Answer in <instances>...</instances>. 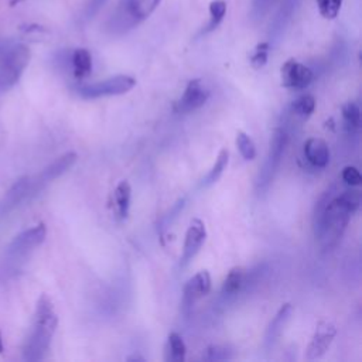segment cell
Listing matches in <instances>:
<instances>
[{"label":"cell","mask_w":362,"mask_h":362,"mask_svg":"<svg viewBox=\"0 0 362 362\" xmlns=\"http://www.w3.org/2000/svg\"><path fill=\"white\" fill-rule=\"evenodd\" d=\"M359 204L361 193L358 190H345L335 197L330 194L321 197L316 207L313 228L323 250H331L340 243Z\"/></svg>","instance_id":"6da1fadb"},{"label":"cell","mask_w":362,"mask_h":362,"mask_svg":"<svg viewBox=\"0 0 362 362\" xmlns=\"http://www.w3.org/2000/svg\"><path fill=\"white\" fill-rule=\"evenodd\" d=\"M58 327V316L54 304L47 295L37 300L33 327L23 347V358L29 362H37L47 356L53 337Z\"/></svg>","instance_id":"7a4b0ae2"},{"label":"cell","mask_w":362,"mask_h":362,"mask_svg":"<svg viewBox=\"0 0 362 362\" xmlns=\"http://www.w3.org/2000/svg\"><path fill=\"white\" fill-rule=\"evenodd\" d=\"M46 238L47 226L43 222L16 235L5 251L4 261L0 264V275L8 279L20 272L30 255L44 243Z\"/></svg>","instance_id":"3957f363"},{"label":"cell","mask_w":362,"mask_h":362,"mask_svg":"<svg viewBox=\"0 0 362 362\" xmlns=\"http://www.w3.org/2000/svg\"><path fill=\"white\" fill-rule=\"evenodd\" d=\"M162 0H119L105 23L112 36H122L143 23L160 6Z\"/></svg>","instance_id":"277c9868"},{"label":"cell","mask_w":362,"mask_h":362,"mask_svg":"<svg viewBox=\"0 0 362 362\" xmlns=\"http://www.w3.org/2000/svg\"><path fill=\"white\" fill-rule=\"evenodd\" d=\"M30 49L26 44H16L0 58V92L12 89L30 63Z\"/></svg>","instance_id":"5b68a950"},{"label":"cell","mask_w":362,"mask_h":362,"mask_svg":"<svg viewBox=\"0 0 362 362\" xmlns=\"http://www.w3.org/2000/svg\"><path fill=\"white\" fill-rule=\"evenodd\" d=\"M136 86V79L131 75H115L103 81L84 84L78 86V95L82 99H98L105 96H117L131 92Z\"/></svg>","instance_id":"8992f818"},{"label":"cell","mask_w":362,"mask_h":362,"mask_svg":"<svg viewBox=\"0 0 362 362\" xmlns=\"http://www.w3.org/2000/svg\"><path fill=\"white\" fill-rule=\"evenodd\" d=\"M287 134L285 129H275L273 135L271 138V146L269 152L265 160V164L262 170L259 172L257 187L259 191H266L269 186L272 184L275 174L278 173V169L280 166V162L283 159L286 146H287Z\"/></svg>","instance_id":"52a82bcc"},{"label":"cell","mask_w":362,"mask_h":362,"mask_svg":"<svg viewBox=\"0 0 362 362\" xmlns=\"http://www.w3.org/2000/svg\"><path fill=\"white\" fill-rule=\"evenodd\" d=\"M78 160V155L74 152H68L58 159H56L51 164H49L36 179L32 180V194H37L40 190H43L46 186L53 183L54 180L60 179L63 174H65Z\"/></svg>","instance_id":"ba28073f"},{"label":"cell","mask_w":362,"mask_h":362,"mask_svg":"<svg viewBox=\"0 0 362 362\" xmlns=\"http://www.w3.org/2000/svg\"><path fill=\"white\" fill-rule=\"evenodd\" d=\"M282 85L289 89L302 91L310 86L314 79V72L304 64L299 63L295 58L287 60L280 70Z\"/></svg>","instance_id":"9c48e42d"},{"label":"cell","mask_w":362,"mask_h":362,"mask_svg":"<svg viewBox=\"0 0 362 362\" xmlns=\"http://www.w3.org/2000/svg\"><path fill=\"white\" fill-rule=\"evenodd\" d=\"M207 239L205 224L200 218H194L186 232L183 254L180 258V266L186 268L200 252Z\"/></svg>","instance_id":"30bf717a"},{"label":"cell","mask_w":362,"mask_h":362,"mask_svg":"<svg viewBox=\"0 0 362 362\" xmlns=\"http://www.w3.org/2000/svg\"><path fill=\"white\" fill-rule=\"evenodd\" d=\"M208 98H209V91L202 84V81L198 78L191 79L187 84L181 98L176 103V112L179 113L195 112L197 109L202 108L207 103Z\"/></svg>","instance_id":"8fae6325"},{"label":"cell","mask_w":362,"mask_h":362,"mask_svg":"<svg viewBox=\"0 0 362 362\" xmlns=\"http://www.w3.org/2000/svg\"><path fill=\"white\" fill-rule=\"evenodd\" d=\"M211 276L207 271H201L197 275H194L184 286L183 289V310L186 314H188L195 303L205 297L211 292Z\"/></svg>","instance_id":"7c38bea8"},{"label":"cell","mask_w":362,"mask_h":362,"mask_svg":"<svg viewBox=\"0 0 362 362\" xmlns=\"http://www.w3.org/2000/svg\"><path fill=\"white\" fill-rule=\"evenodd\" d=\"M300 4H302V0H283L279 11L276 12V15H275V18L271 23V29H269L271 41H269V44L276 43L283 37L286 29L289 27L293 16L297 12Z\"/></svg>","instance_id":"4fadbf2b"},{"label":"cell","mask_w":362,"mask_h":362,"mask_svg":"<svg viewBox=\"0 0 362 362\" xmlns=\"http://www.w3.org/2000/svg\"><path fill=\"white\" fill-rule=\"evenodd\" d=\"M30 191H32L30 177H20L19 180H16L15 184L5 194L4 200L0 201V218L8 215L19 204H22L30 195Z\"/></svg>","instance_id":"5bb4252c"},{"label":"cell","mask_w":362,"mask_h":362,"mask_svg":"<svg viewBox=\"0 0 362 362\" xmlns=\"http://www.w3.org/2000/svg\"><path fill=\"white\" fill-rule=\"evenodd\" d=\"M292 314H293V307H292L290 303H286L279 309V311L276 313L273 320L269 323V325L266 328V332H265V341H264L265 348L268 351L272 349L275 347V344L279 341V338L283 334L285 327L287 325Z\"/></svg>","instance_id":"9a60e30c"},{"label":"cell","mask_w":362,"mask_h":362,"mask_svg":"<svg viewBox=\"0 0 362 362\" xmlns=\"http://www.w3.org/2000/svg\"><path fill=\"white\" fill-rule=\"evenodd\" d=\"M335 337V328L328 323H320L307 348V358L317 359L325 354Z\"/></svg>","instance_id":"2e32d148"},{"label":"cell","mask_w":362,"mask_h":362,"mask_svg":"<svg viewBox=\"0 0 362 362\" xmlns=\"http://www.w3.org/2000/svg\"><path fill=\"white\" fill-rule=\"evenodd\" d=\"M304 156L313 167L324 169L330 163L328 145L320 138H310L304 143Z\"/></svg>","instance_id":"e0dca14e"},{"label":"cell","mask_w":362,"mask_h":362,"mask_svg":"<svg viewBox=\"0 0 362 362\" xmlns=\"http://www.w3.org/2000/svg\"><path fill=\"white\" fill-rule=\"evenodd\" d=\"M113 201H115L116 214L119 219H127L131 211V201H132V187L127 180L117 183L113 191Z\"/></svg>","instance_id":"ac0fdd59"},{"label":"cell","mask_w":362,"mask_h":362,"mask_svg":"<svg viewBox=\"0 0 362 362\" xmlns=\"http://www.w3.org/2000/svg\"><path fill=\"white\" fill-rule=\"evenodd\" d=\"M72 72L77 79H84L92 72V56L86 49H77L71 54Z\"/></svg>","instance_id":"d6986e66"},{"label":"cell","mask_w":362,"mask_h":362,"mask_svg":"<svg viewBox=\"0 0 362 362\" xmlns=\"http://www.w3.org/2000/svg\"><path fill=\"white\" fill-rule=\"evenodd\" d=\"M245 280H247V273H245L244 268H240V266L232 268L224 280L222 295L226 297L236 296L240 290L245 287Z\"/></svg>","instance_id":"ffe728a7"},{"label":"cell","mask_w":362,"mask_h":362,"mask_svg":"<svg viewBox=\"0 0 362 362\" xmlns=\"http://www.w3.org/2000/svg\"><path fill=\"white\" fill-rule=\"evenodd\" d=\"M316 109V98L310 93H304L302 96H299L290 106V113L302 120V122H304V120H307L313 112Z\"/></svg>","instance_id":"44dd1931"},{"label":"cell","mask_w":362,"mask_h":362,"mask_svg":"<svg viewBox=\"0 0 362 362\" xmlns=\"http://www.w3.org/2000/svg\"><path fill=\"white\" fill-rule=\"evenodd\" d=\"M226 15V2L225 0H212L209 4V20L205 29L201 30V36H205L208 33H212L219 27L224 18Z\"/></svg>","instance_id":"7402d4cb"},{"label":"cell","mask_w":362,"mask_h":362,"mask_svg":"<svg viewBox=\"0 0 362 362\" xmlns=\"http://www.w3.org/2000/svg\"><path fill=\"white\" fill-rule=\"evenodd\" d=\"M187 347L183 337L177 332H172L167 338V361L172 362H183L186 359Z\"/></svg>","instance_id":"603a6c76"},{"label":"cell","mask_w":362,"mask_h":362,"mask_svg":"<svg viewBox=\"0 0 362 362\" xmlns=\"http://www.w3.org/2000/svg\"><path fill=\"white\" fill-rule=\"evenodd\" d=\"M228 163H229V152L226 149H222L214 163V166L211 167V170L208 172V174L205 176V179L202 180V187H209L212 184H215L219 177L224 174L225 169L228 167Z\"/></svg>","instance_id":"cb8c5ba5"},{"label":"cell","mask_w":362,"mask_h":362,"mask_svg":"<svg viewBox=\"0 0 362 362\" xmlns=\"http://www.w3.org/2000/svg\"><path fill=\"white\" fill-rule=\"evenodd\" d=\"M342 117L345 122V128L348 132H355L361 125V110L359 106L354 102H348L342 106Z\"/></svg>","instance_id":"d4e9b609"},{"label":"cell","mask_w":362,"mask_h":362,"mask_svg":"<svg viewBox=\"0 0 362 362\" xmlns=\"http://www.w3.org/2000/svg\"><path fill=\"white\" fill-rule=\"evenodd\" d=\"M236 146H238L240 156L244 157V160L251 162L257 157V146H255L254 141L251 139V136L247 135L245 132L239 131L236 134Z\"/></svg>","instance_id":"484cf974"},{"label":"cell","mask_w":362,"mask_h":362,"mask_svg":"<svg viewBox=\"0 0 362 362\" xmlns=\"http://www.w3.org/2000/svg\"><path fill=\"white\" fill-rule=\"evenodd\" d=\"M316 2L320 15L327 20L335 19L342 6V0H316Z\"/></svg>","instance_id":"4316f807"},{"label":"cell","mask_w":362,"mask_h":362,"mask_svg":"<svg viewBox=\"0 0 362 362\" xmlns=\"http://www.w3.org/2000/svg\"><path fill=\"white\" fill-rule=\"evenodd\" d=\"M269 51H271V44L269 41H265V43H259L255 50L252 51L250 60H251V65L255 68V70H261L268 63V58H269Z\"/></svg>","instance_id":"83f0119b"},{"label":"cell","mask_w":362,"mask_h":362,"mask_svg":"<svg viewBox=\"0 0 362 362\" xmlns=\"http://www.w3.org/2000/svg\"><path fill=\"white\" fill-rule=\"evenodd\" d=\"M278 0H254L252 9H251V18L254 22H261L265 19V16L271 12V9L275 6Z\"/></svg>","instance_id":"f1b7e54d"},{"label":"cell","mask_w":362,"mask_h":362,"mask_svg":"<svg viewBox=\"0 0 362 362\" xmlns=\"http://www.w3.org/2000/svg\"><path fill=\"white\" fill-rule=\"evenodd\" d=\"M205 361H226L232 358V351L225 345H211L202 356Z\"/></svg>","instance_id":"f546056e"},{"label":"cell","mask_w":362,"mask_h":362,"mask_svg":"<svg viewBox=\"0 0 362 362\" xmlns=\"http://www.w3.org/2000/svg\"><path fill=\"white\" fill-rule=\"evenodd\" d=\"M341 179L345 184H348L349 187H358L362 183V177L361 173L356 167L354 166H347L344 167L342 173H341Z\"/></svg>","instance_id":"4dcf8cb0"},{"label":"cell","mask_w":362,"mask_h":362,"mask_svg":"<svg viewBox=\"0 0 362 362\" xmlns=\"http://www.w3.org/2000/svg\"><path fill=\"white\" fill-rule=\"evenodd\" d=\"M106 2L108 0H88L84 9V19L85 20L93 19L99 13V11L105 6Z\"/></svg>","instance_id":"1f68e13d"},{"label":"cell","mask_w":362,"mask_h":362,"mask_svg":"<svg viewBox=\"0 0 362 362\" xmlns=\"http://www.w3.org/2000/svg\"><path fill=\"white\" fill-rule=\"evenodd\" d=\"M5 351V345H4V340H2V332H0V354H4Z\"/></svg>","instance_id":"d6a6232c"},{"label":"cell","mask_w":362,"mask_h":362,"mask_svg":"<svg viewBox=\"0 0 362 362\" xmlns=\"http://www.w3.org/2000/svg\"><path fill=\"white\" fill-rule=\"evenodd\" d=\"M22 2H25V0H11V6L13 8V6H16V5L22 4Z\"/></svg>","instance_id":"836d02e7"}]
</instances>
